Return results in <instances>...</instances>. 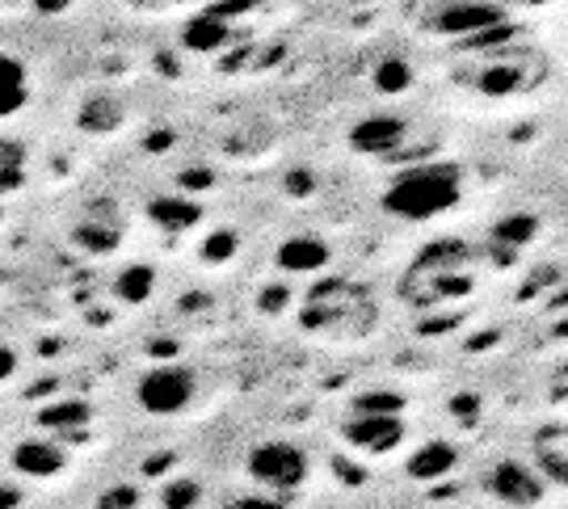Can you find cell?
Instances as JSON below:
<instances>
[{"instance_id":"cell-2","label":"cell","mask_w":568,"mask_h":509,"mask_svg":"<svg viewBox=\"0 0 568 509\" xmlns=\"http://www.w3.org/2000/svg\"><path fill=\"white\" fill-rule=\"evenodd\" d=\"M135 400L148 408L152 417H173L194 400V375L178 363H161V367L143 370L135 384Z\"/></svg>"},{"instance_id":"cell-30","label":"cell","mask_w":568,"mask_h":509,"mask_svg":"<svg viewBox=\"0 0 568 509\" xmlns=\"http://www.w3.org/2000/svg\"><path fill=\"white\" fill-rule=\"evenodd\" d=\"M236 509H283L278 501H270V497H248V501H241Z\"/></svg>"},{"instance_id":"cell-28","label":"cell","mask_w":568,"mask_h":509,"mask_svg":"<svg viewBox=\"0 0 568 509\" xmlns=\"http://www.w3.org/2000/svg\"><path fill=\"white\" fill-rule=\"evenodd\" d=\"M21 506V492L13 485H0V509H18Z\"/></svg>"},{"instance_id":"cell-23","label":"cell","mask_w":568,"mask_h":509,"mask_svg":"<svg viewBox=\"0 0 568 509\" xmlns=\"http://www.w3.org/2000/svg\"><path fill=\"white\" fill-rule=\"evenodd\" d=\"M98 509H140V489L135 485H114L98 497Z\"/></svg>"},{"instance_id":"cell-31","label":"cell","mask_w":568,"mask_h":509,"mask_svg":"<svg viewBox=\"0 0 568 509\" xmlns=\"http://www.w3.org/2000/svg\"><path fill=\"white\" fill-rule=\"evenodd\" d=\"M488 4H501L506 9V4H544V0H488Z\"/></svg>"},{"instance_id":"cell-15","label":"cell","mask_w":568,"mask_h":509,"mask_svg":"<svg viewBox=\"0 0 568 509\" xmlns=\"http://www.w3.org/2000/svg\"><path fill=\"white\" fill-rule=\"evenodd\" d=\"M122 304H148V295L156 291V274L148 269V265H126L119 274V283H114Z\"/></svg>"},{"instance_id":"cell-12","label":"cell","mask_w":568,"mask_h":509,"mask_svg":"<svg viewBox=\"0 0 568 509\" xmlns=\"http://www.w3.org/2000/svg\"><path fill=\"white\" fill-rule=\"evenodd\" d=\"M148 211H152V220L161 227H169V232H190V227L203 220V206L190 203V198H156Z\"/></svg>"},{"instance_id":"cell-26","label":"cell","mask_w":568,"mask_h":509,"mask_svg":"<svg viewBox=\"0 0 568 509\" xmlns=\"http://www.w3.org/2000/svg\"><path fill=\"white\" fill-rule=\"evenodd\" d=\"M286 299H291V291H286V286H274V291H265V295H262V307H265V312H278Z\"/></svg>"},{"instance_id":"cell-4","label":"cell","mask_w":568,"mask_h":509,"mask_svg":"<svg viewBox=\"0 0 568 509\" xmlns=\"http://www.w3.org/2000/svg\"><path fill=\"white\" fill-rule=\"evenodd\" d=\"M342 434L345 442L363 455H387L405 442V421H400V413H354V421Z\"/></svg>"},{"instance_id":"cell-19","label":"cell","mask_w":568,"mask_h":509,"mask_svg":"<svg viewBox=\"0 0 568 509\" xmlns=\"http://www.w3.org/2000/svg\"><path fill=\"white\" fill-rule=\"evenodd\" d=\"M530 236H535V220L530 215H509L501 224L493 227V241L497 245H527Z\"/></svg>"},{"instance_id":"cell-22","label":"cell","mask_w":568,"mask_h":509,"mask_svg":"<svg viewBox=\"0 0 568 509\" xmlns=\"http://www.w3.org/2000/svg\"><path fill=\"white\" fill-rule=\"evenodd\" d=\"M236 248H241L236 232H211V236H206V245H203V257L206 262H227Z\"/></svg>"},{"instance_id":"cell-20","label":"cell","mask_w":568,"mask_h":509,"mask_svg":"<svg viewBox=\"0 0 568 509\" xmlns=\"http://www.w3.org/2000/svg\"><path fill=\"white\" fill-rule=\"evenodd\" d=\"M405 408V396L400 391H363L354 396V413H400Z\"/></svg>"},{"instance_id":"cell-7","label":"cell","mask_w":568,"mask_h":509,"mask_svg":"<svg viewBox=\"0 0 568 509\" xmlns=\"http://www.w3.org/2000/svg\"><path fill=\"white\" fill-rule=\"evenodd\" d=\"M405 135H408L405 119H396V114H371V119H363V123L349 131V143L363 156H387V152H396L405 143Z\"/></svg>"},{"instance_id":"cell-1","label":"cell","mask_w":568,"mask_h":509,"mask_svg":"<svg viewBox=\"0 0 568 509\" xmlns=\"http://www.w3.org/2000/svg\"><path fill=\"white\" fill-rule=\"evenodd\" d=\"M459 194H464L459 169H450V164H417V169H405L384 190V211L396 215V220H408V224H422V220H434V215L450 211L459 203Z\"/></svg>"},{"instance_id":"cell-11","label":"cell","mask_w":568,"mask_h":509,"mask_svg":"<svg viewBox=\"0 0 568 509\" xmlns=\"http://www.w3.org/2000/svg\"><path fill=\"white\" fill-rule=\"evenodd\" d=\"M278 265L286 274H316L328 265V245L325 241H312V236H295L278 248Z\"/></svg>"},{"instance_id":"cell-21","label":"cell","mask_w":568,"mask_h":509,"mask_svg":"<svg viewBox=\"0 0 568 509\" xmlns=\"http://www.w3.org/2000/svg\"><path fill=\"white\" fill-rule=\"evenodd\" d=\"M375 84H379L384 93H400V89L413 84V72H408L405 60H384L379 63V72H375Z\"/></svg>"},{"instance_id":"cell-16","label":"cell","mask_w":568,"mask_h":509,"mask_svg":"<svg viewBox=\"0 0 568 509\" xmlns=\"http://www.w3.org/2000/svg\"><path fill=\"white\" fill-rule=\"evenodd\" d=\"M539 468H544L548 480L565 485V429H548L539 438Z\"/></svg>"},{"instance_id":"cell-27","label":"cell","mask_w":568,"mask_h":509,"mask_svg":"<svg viewBox=\"0 0 568 509\" xmlns=\"http://www.w3.org/2000/svg\"><path fill=\"white\" fill-rule=\"evenodd\" d=\"M450 413H455V417H471V413H476V396H455V400H450Z\"/></svg>"},{"instance_id":"cell-8","label":"cell","mask_w":568,"mask_h":509,"mask_svg":"<svg viewBox=\"0 0 568 509\" xmlns=\"http://www.w3.org/2000/svg\"><path fill=\"white\" fill-rule=\"evenodd\" d=\"M13 468L21 476H34V480H51V476L63 471V450L55 442H47V438H26V442L13 447Z\"/></svg>"},{"instance_id":"cell-5","label":"cell","mask_w":568,"mask_h":509,"mask_svg":"<svg viewBox=\"0 0 568 509\" xmlns=\"http://www.w3.org/2000/svg\"><path fill=\"white\" fill-rule=\"evenodd\" d=\"M506 21V9L501 4H488V0H459V4H443V13L434 18V30L447 34V39H476V34H488L493 26Z\"/></svg>"},{"instance_id":"cell-17","label":"cell","mask_w":568,"mask_h":509,"mask_svg":"<svg viewBox=\"0 0 568 509\" xmlns=\"http://www.w3.org/2000/svg\"><path fill=\"white\" fill-rule=\"evenodd\" d=\"M39 421L42 426H51V429H72V426H84L89 421V405L84 400H51V405L39 413Z\"/></svg>"},{"instance_id":"cell-18","label":"cell","mask_w":568,"mask_h":509,"mask_svg":"<svg viewBox=\"0 0 568 509\" xmlns=\"http://www.w3.org/2000/svg\"><path fill=\"white\" fill-rule=\"evenodd\" d=\"M199 501H203V489H199V480H190V476H178V480H169L161 489L164 509H194Z\"/></svg>"},{"instance_id":"cell-33","label":"cell","mask_w":568,"mask_h":509,"mask_svg":"<svg viewBox=\"0 0 568 509\" xmlns=\"http://www.w3.org/2000/svg\"><path fill=\"white\" fill-rule=\"evenodd\" d=\"M0 190H4V185H0Z\"/></svg>"},{"instance_id":"cell-6","label":"cell","mask_w":568,"mask_h":509,"mask_svg":"<svg viewBox=\"0 0 568 509\" xmlns=\"http://www.w3.org/2000/svg\"><path fill=\"white\" fill-rule=\"evenodd\" d=\"M485 485L501 506L530 509L544 501V480H539V471H530L527 464H514V459H501L497 468L488 471Z\"/></svg>"},{"instance_id":"cell-10","label":"cell","mask_w":568,"mask_h":509,"mask_svg":"<svg viewBox=\"0 0 568 509\" xmlns=\"http://www.w3.org/2000/svg\"><path fill=\"white\" fill-rule=\"evenodd\" d=\"M455 464H459V450L450 447V442H443V438H434V442H426V447L408 459V476L413 480H443V476L455 471Z\"/></svg>"},{"instance_id":"cell-14","label":"cell","mask_w":568,"mask_h":509,"mask_svg":"<svg viewBox=\"0 0 568 509\" xmlns=\"http://www.w3.org/2000/svg\"><path fill=\"white\" fill-rule=\"evenodd\" d=\"M527 84V72L523 63H506V60H493L480 77V93H493V98H506V93H518Z\"/></svg>"},{"instance_id":"cell-32","label":"cell","mask_w":568,"mask_h":509,"mask_svg":"<svg viewBox=\"0 0 568 509\" xmlns=\"http://www.w3.org/2000/svg\"><path fill=\"white\" fill-rule=\"evenodd\" d=\"M190 4H203V0H190Z\"/></svg>"},{"instance_id":"cell-9","label":"cell","mask_w":568,"mask_h":509,"mask_svg":"<svg viewBox=\"0 0 568 509\" xmlns=\"http://www.w3.org/2000/svg\"><path fill=\"white\" fill-rule=\"evenodd\" d=\"M26 102H30V72L21 60L0 51V119L18 114Z\"/></svg>"},{"instance_id":"cell-24","label":"cell","mask_w":568,"mask_h":509,"mask_svg":"<svg viewBox=\"0 0 568 509\" xmlns=\"http://www.w3.org/2000/svg\"><path fill=\"white\" fill-rule=\"evenodd\" d=\"M114 241H119V232H114V227H81V232H77V245L93 248V253H110Z\"/></svg>"},{"instance_id":"cell-25","label":"cell","mask_w":568,"mask_h":509,"mask_svg":"<svg viewBox=\"0 0 568 509\" xmlns=\"http://www.w3.org/2000/svg\"><path fill=\"white\" fill-rule=\"evenodd\" d=\"M13 375H18V354H13L9 346H0V384L13 379Z\"/></svg>"},{"instance_id":"cell-13","label":"cell","mask_w":568,"mask_h":509,"mask_svg":"<svg viewBox=\"0 0 568 509\" xmlns=\"http://www.w3.org/2000/svg\"><path fill=\"white\" fill-rule=\"evenodd\" d=\"M227 21L220 13H203V18H194L185 26V47L190 51H215V47H224L227 42Z\"/></svg>"},{"instance_id":"cell-29","label":"cell","mask_w":568,"mask_h":509,"mask_svg":"<svg viewBox=\"0 0 568 509\" xmlns=\"http://www.w3.org/2000/svg\"><path fill=\"white\" fill-rule=\"evenodd\" d=\"M337 471H342L345 485H363V480H366V471L363 468H349V464H337Z\"/></svg>"},{"instance_id":"cell-3","label":"cell","mask_w":568,"mask_h":509,"mask_svg":"<svg viewBox=\"0 0 568 509\" xmlns=\"http://www.w3.org/2000/svg\"><path fill=\"white\" fill-rule=\"evenodd\" d=\"M248 476L274 492H291L307 480V455L295 442H262L248 450Z\"/></svg>"}]
</instances>
